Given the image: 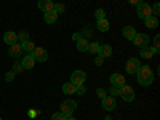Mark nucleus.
<instances>
[{"instance_id": "obj_1", "label": "nucleus", "mask_w": 160, "mask_h": 120, "mask_svg": "<svg viewBox=\"0 0 160 120\" xmlns=\"http://www.w3.org/2000/svg\"><path fill=\"white\" fill-rule=\"evenodd\" d=\"M136 77H138V82L142 87H151L154 82V72L151 69V66H141L136 72Z\"/></svg>"}, {"instance_id": "obj_2", "label": "nucleus", "mask_w": 160, "mask_h": 120, "mask_svg": "<svg viewBox=\"0 0 160 120\" xmlns=\"http://www.w3.org/2000/svg\"><path fill=\"white\" fill-rule=\"evenodd\" d=\"M75 109H77V102L74 99H64L61 104V114L62 115H72Z\"/></svg>"}, {"instance_id": "obj_3", "label": "nucleus", "mask_w": 160, "mask_h": 120, "mask_svg": "<svg viewBox=\"0 0 160 120\" xmlns=\"http://www.w3.org/2000/svg\"><path fill=\"white\" fill-rule=\"evenodd\" d=\"M118 96L123 98L128 102H131V101H135V90H133V87H130V85L125 83L123 87H120V95Z\"/></svg>"}, {"instance_id": "obj_4", "label": "nucleus", "mask_w": 160, "mask_h": 120, "mask_svg": "<svg viewBox=\"0 0 160 120\" xmlns=\"http://www.w3.org/2000/svg\"><path fill=\"white\" fill-rule=\"evenodd\" d=\"M136 13H138V16L141 18V19H146V18H149L151 15H152V10H151V5L149 3H139V5H136Z\"/></svg>"}, {"instance_id": "obj_5", "label": "nucleus", "mask_w": 160, "mask_h": 120, "mask_svg": "<svg viewBox=\"0 0 160 120\" xmlns=\"http://www.w3.org/2000/svg\"><path fill=\"white\" fill-rule=\"evenodd\" d=\"M131 42L135 43L136 48H144V47H148V45H149L151 38H149V35H146V34H136L135 38H133Z\"/></svg>"}, {"instance_id": "obj_6", "label": "nucleus", "mask_w": 160, "mask_h": 120, "mask_svg": "<svg viewBox=\"0 0 160 120\" xmlns=\"http://www.w3.org/2000/svg\"><path fill=\"white\" fill-rule=\"evenodd\" d=\"M85 80H87V74L83 72V71H74L72 74H71V82L74 83V85H83L85 83Z\"/></svg>"}, {"instance_id": "obj_7", "label": "nucleus", "mask_w": 160, "mask_h": 120, "mask_svg": "<svg viewBox=\"0 0 160 120\" xmlns=\"http://www.w3.org/2000/svg\"><path fill=\"white\" fill-rule=\"evenodd\" d=\"M32 56L35 58V61H40V62H45L48 61V51L42 47H35L34 51H32Z\"/></svg>"}, {"instance_id": "obj_8", "label": "nucleus", "mask_w": 160, "mask_h": 120, "mask_svg": "<svg viewBox=\"0 0 160 120\" xmlns=\"http://www.w3.org/2000/svg\"><path fill=\"white\" fill-rule=\"evenodd\" d=\"M139 68H141V62L138 61V58H131V59H128V62H127V72H128V74L136 75V72H138Z\"/></svg>"}, {"instance_id": "obj_9", "label": "nucleus", "mask_w": 160, "mask_h": 120, "mask_svg": "<svg viewBox=\"0 0 160 120\" xmlns=\"http://www.w3.org/2000/svg\"><path fill=\"white\" fill-rule=\"evenodd\" d=\"M102 108H104L106 111H109V112L115 111V108H117V102H115L114 96H106V98L102 99Z\"/></svg>"}, {"instance_id": "obj_10", "label": "nucleus", "mask_w": 160, "mask_h": 120, "mask_svg": "<svg viewBox=\"0 0 160 120\" xmlns=\"http://www.w3.org/2000/svg\"><path fill=\"white\" fill-rule=\"evenodd\" d=\"M111 85H114V87H123L125 85V77L122 75V74H112L111 75Z\"/></svg>"}, {"instance_id": "obj_11", "label": "nucleus", "mask_w": 160, "mask_h": 120, "mask_svg": "<svg viewBox=\"0 0 160 120\" xmlns=\"http://www.w3.org/2000/svg\"><path fill=\"white\" fill-rule=\"evenodd\" d=\"M21 53H22V45H21V43L10 45V48H8V55H10L11 58H19V56H21Z\"/></svg>"}, {"instance_id": "obj_12", "label": "nucleus", "mask_w": 160, "mask_h": 120, "mask_svg": "<svg viewBox=\"0 0 160 120\" xmlns=\"http://www.w3.org/2000/svg\"><path fill=\"white\" fill-rule=\"evenodd\" d=\"M3 42L10 47V45H15V43H18V35L13 32V31H8V32H5V35H3Z\"/></svg>"}, {"instance_id": "obj_13", "label": "nucleus", "mask_w": 160, "mask_h": 120, "mask_svg": "<svg viewBox=\"0 0 160 120\" xmlns=\"http://www.w3.org/2000/svg\"><path fill=\"white\" fill-rule=\"evenodd\" d=\"M21 64H22V68H24V69H32V68H34V64H35V58L32 56V53H29L28 56H24L22 61H21Z\"/></svg>"}, {"instance_id": "obj_14", "label": "nucleus", "mask_w": 160, "mask_h": 120, "mask_svg": "<svg viewBox=\"0 0 160 120\" xmlns=\"http://www.w3.org/2000/svg\"><path fill=\"white\" fill-rule=\"evenodd\" d=\"M53 3L51 0H38V3H37V7H38V10H42L43 13H47V11H51L53 10Z\"/></svg>"}, {"instance_id": "obj_15", "label": "nucleus", "mask_w": 160, "mask_h": 120, "mask_svg": "<svg viewBox=\"0 0 160 120\" xmlns=\"http://www.w3.org/2000/svg\"><path fill=\"white\" fill-rule=\"evenodd\" d=\"M98 53H99V56H101V58H108V56L112 55V47L108 45V43H106V45H99Z\"/></svg>"}, {"instance_id": "obj_16", "label": "nucleus", "mask_w": 160, "mask_h": 120, "mask_svg": "<svg viewBox=\"0 0 160 120\" xmlns=\"http://www.w3.org/2000/svg\"><path fill=\"white\" fill-rule=\"evenodd\" d=\"M43 19H45V22H48V24H55V22H56V19H58V15L51 10V11L43 13Z\"/></svg>"}, {"instance_id": "obj_17", "label": "nucleus", "mask_w": 160, "mask_h": 120, "mask_svg": "<svg viewBox=\"0 0 160 120\" xmlns=\"http://www.w3.org/2000/svg\"><path fill=\"white\" fill-rule=\"evenodd\" d=\"M96 28H98V31H99V32H108L111 26H109V21L104 18V19H99V21L96 22Z\"/></svg>"}, {"instance_id": "obj_18", "label": "nucleus", "mask_w": 160, "mask_h": 120, "mask_svg": "<svg viewBox=\"0 0 160 120\" xmlns=\"http://www.w3.org/2000/svg\"><path fill=\"white\" fill-rule=\"evenodd\" d=\"M135 35H136L135 28H131V26H127V28H123V37H125L127 40H133V38H135Z\"/></svg>"}, {"instance_id": "obj_19", "label": "nucleus", "mask_w": 160, "mask_h": 120, "mask_svg": "<svg viewBox=\"0 0 160 120\" xmlns=\"http://www.w3.org/2000/svg\"><path fill=\"white\" fill-rule=\"evenodd\" d=\"M144 21H146V22H144L146 28H149V29H155L157 26H158V19H157L155 16H152V15H151L149 18H146Z\"/></svg>"}, {"instance_id": "obj_20", "label": "nucleus", "mask_w": 160, "mask_h": 120, "mask_svg": "<svg viewBox=\"0 0 160 120\" xmlns=\"http://www.w3.org/2000/svg\"><path fill=\"white\" fill-rule=\"evenodd\" d=\"M75 88H77V85H74L72 82H68V83L62 85V93H64V95H74Z\"/></svg>"}, {"instance_id": "obj_21", "label": "nucleus", "mask_w": 160, "mask_h": 120, "mask_svg": "<svg viewBox=\"0 0 160 120\" xmlns=\"http://www.w3.org/2000/svg\"><path fill=\"white\" fill-rule=\"evenodd\" d=\"M141 58H144V59H151L152 56H154V51H152V48H149V47H144V48H141Z\"/></svg>"}, {"instance_id": "obj_22", "label": "nucleus", "mask_w": 160, "mask_h": 120, "mask_svg": "<svg viewBox=\"0 0 160 120\" xmlns=\"http://www.w3.org/2000/svg\"><path fill=\"white\" fill-rule=\"evenodd\" d=\"M87 48H88V40L87 38H80V40H77V50L78 51H87Z\"/></svg>"}, {"instance_id": "obj_23", "label": "nucleus", "mask_w": 160, "mask_h": 120, "mask_svg": "<svg viewBox=\"0 0 160 120\" xmlns=\"http://www.w3.org/2000/svg\"><path fill=\"white\" fill-rule=\"evenodd\" d=\"M98 50H99V43H96V42H88V48H87L88 53H93V55H96Z\"/></svg>"}, {"instance_id": "obj_24", "label": "nucleus", "mask_w": 160, "mask_h": 120, "mask_svg": "<svg viewBox=\"0 0 160 120\" xmlns=\"http://www.w3.org/2000/svg\"><path fill=\"white\" fill-rule=\"evenodd\" d=\"M152 51H154V55H158V53H160V35H155V37H154Z\"/></svg>"}, {"instance_id": "obj_25", "label": "nucleus", "mask_w": 160, "mask_h": 120, "mask_svg": "<svg viewBox=\"0 0 160 120\" xmlns=\"http://www.w3.org/2000/svg\"><path fill=\"white\" fill-rule=\"evenodd\" d=\"M21 45H22V51H28V53H32L34 48H35V45L31 42V40H28V42H24V43H21Z\"/></svg>"}, {"instance_id": "obj_26", "label": "nucleus", "mask_w": 160, "mask_h": 120, "mask_svg": "<svg viewBox=\"0 0 160 120\" xmlns=\"http://www.w3.org/2000/svg\"><path fill=\"white\" fill-rule=\"evenodd\" d=\"M16 35H18V42H19V43H24V42H28V40H29V34L26 32V31H21V32L16 34Z\"/></svg>"}, {"instance_id": "obj_27", "label": "nucleus", "mask_w": 160, "mask_h": 120, "mask_svg": "<svg viewBox=\"0 0 160 120\" xmlns=\"http://www.w3.org/2000/svg\"><path fill=\"white\" fill-rule=\"evenodd\" d=\"M64 10H66L64 3H55V5H53V11H55L56 15H59V13H64Z\"/></svg>"}, {"instance_id": "obj_28", "label": "nucleus", "mask_w": 160, "mask_h": 120, "mask_svg": "<svg viewBox=\"0 0 160 120\" xmlns=\"http://www.w3.org/2000/svg\"><path fill=\"white\" fill-rule=\"evenodd\" d=\"M95 18H96V21L104 19V18H106V11H104L102 8H98V10L95 11Z\"/></svg>"}, {"instance_id": "obj_29", "label": "nucleus", "mask_w": 160, "mask_h": 120, "mask_svg": "<svg viewBox=\"0 0 160 120\" xmlns=\"http://www.w3.org/2000/svg\"><path fill=\"white\" fill-rule=\"evenodd\" d=\"M109 93H111V96H118V95H120V88H118V87H114V85H111V88H109Z\"/></svg>"}, {"instance_id": "obj_30", "label": "nucleus", "mask_w": 160, "mask_h": 120, "mask_svg": "<svg viewBox=\"0 0 160 120\" xmlns=\"http://www.w3.org/2000/svg\"><path fill=\"white\" fill-rule=\"evenodd\" d=\"M151 10H152V16H158V13H160V3H155L154 7H151Z\"/></svg>"}, {"instance_id": "obj_31", "label": "nucleus", "mask_w": 160, "mask_h": 120, "mask_svg": "<svg viewBox=\"0 0 160 120\" xmlns=\"http://www.w3.org/2000/svg\"><path fill=\"white\" fill-rule=\"evenodd\" d=\"M15 74H16V72H13V71L7 72V74H5V80H7V82H13V80H15Z\"/></svg>"}, {"instance_id": "obj_32", "label": "nucleus", "mask_w": 160, "mask_h": 120, "mask_svg": "<svg viewBox=\"0 0 160 120\" xmlns=\"http://www.w3.org/2000/svg\"><path fill=\"white\" fill-rule=\"evenodd\" d=\"M51 120H66V115H62L61 112H56L51 115Z\"/></svg>"}, {"instance_id": "obj_33", "label": "nucleus", "mask_w": 160, "mask_h": 120, "mask_svg": "<svg viewBox=\"0 0 160 120\" xmlns=\"http://www.w3.org/2000/svg\"><path fill=\"white\" fill-rule=\"evenodd\" d=\"M96 95H98L99 99H104L106 96H108V95H106V90H102V88H98V90H96Z\"/></svg>"}, {"instance_id": "obj_34", "label": "nucleus", "mask_w": 160, "mask_h": 120, "mask_svg": "<svg viewBox=\"0 0 160 120\" xmlns=\"http://www.w3.org/2000/svg\"><path fill=\"white\" fill-rule=\"evenodd\" d=\"M75 93H77V95H80V96H82V95H85V87H83V85H77V88H75Z\"/></svg>"}, {"instance_id": "obj_35", "label": "nucleus", "mask_w": 160, "mask_h": 120, "mask_svg": "<svg viewBox=\"0 0 160 120\" xmlns=\"http://www.w3.org/2000/svg\"><path fill=\"white\" fill-rule=\"evenodd\" d=\"M24 68H22V64L21 62H15V66H13V72H21Z\"/></svg>"}, {"instance_id": "obj_36", "label": "nucleus", "mask_w": 160, "mask_h": 120, "mask_svg": "<svg viewBox=\"0 0 160 120\" xmlns=\"http://www.w3.org/2000/svg\"><path fill=\"white\" fill-rule=\"evenodd\" d=\"M80 38H82V34H80V32H74L72 34V40H75V42H77V40H80Z\"/></svg>"}, {"instance_id": "obj_37", "label": "nucleus", "mask_w": 160, "mask_h": 120, "mask_svg": "<svg viewBox=\"0 0 160 120\" xmlns=\"http://www.w3.org/2000/svg\"><path fill=\"white\" fill-rule=\"evenodd\" d=\"M102 62H104V58H101V56H98V58L95 59V64H96V66H102Z\"/></svg>"}, {"instance_id": "obj_38", "label": "nucleus", "mask_w": 160, "mask_h": 120, "mask_svg": "<svg viewBox=\"0 0 160 120\" xmlns=\"http://www.w3.org/2000/svg\"><path fill=\"white\" fill-rule=\"evenodd\" d=\"M128 2H130L131 5H135V7H136V5H139V3H142V0H128Z\"/></svg>"}, {"instance_id": "obj_39", "label": "nucleus", "mask_w": 160, "mask_h": 120, "mask_svg": "<svg viewBox=\"0 0 160 120\" xmlns=\"http://www.w3.org/2000/svg\"><path fill=\"white\" fill-rule=\"evenodd\" d=\"M38 115V111H29V117H35Z\"/></svg>"}, {"instance_id": "obj_40", "label": "nucleus", "mask_w": 160, "mask_h": 120, "mask_svg": "<svg viewBox=\"0 0 160 120\" xmlns=\"http://www.w3.org/2000/svg\"><path fill=\"white\" fill-rule=\"evenodd\" d=\"M66 120H75L74 115H66Z\"/></svg>"}, {"instance_id": "obj_41", "label": "nucleus", "mask_w": 160, "mask_h": 120, "mask_svg": "<svg viewBox=\"0 0 160 120\" xmlns=\"http://www.w3.org/2000/svg\"><path fill=\"white\" fill-rule=\"evenodd\" d=\"M0 120H2V117H0Z\"/></svg>"}]
</instances>
